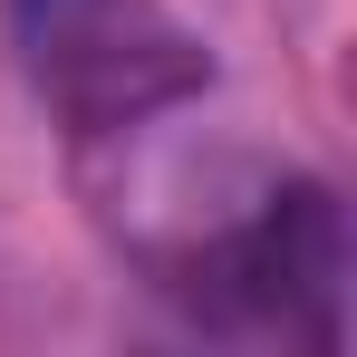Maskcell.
<instances>
[{
	"label": "cell",
	"instance_id": "cell-1",
	"mask_svg": "<svg viewBox=\"0 0 357 357\" xmlns=\"http://www.w3.org/2000/svg\"><path fill=\"white\" fill-rule=\"evenodd\" d=\"M174 290L203 319H232V328H280L309 348H338V299H348V222H338V193L328 183L271 174L251 183V203L222 213L203 241H183Z\"/></svg>",
	"mask_w": 357,
	"mask_h": 357
},
{
	"label": "cell",
	"instance_id": "cell-2",
	"mask_svg": "<svg viewBox=\"0 0 357 357\" xmlns=\"http://www.w3.org/2000/svg\"><path fill=\"white\" fill-rule=\"evenodd\" d=\"M10 39L39 77V97L87 135H116L183 107L213 59L165 0H10Z\"/></svg>",
	"mask_w": 357,
	"mask_h": 357
}]
</instances>
